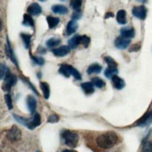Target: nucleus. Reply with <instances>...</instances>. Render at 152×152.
<instances>
[{
	"label": "nucleus",
	"instance_id": "f257e3e1",
	"mask_svg": "<svg viewBox=\"0 0 152 152\" xmlns=\"http://www.w3.org/2000/svg\"><path fill=\"white\" fill-rule=\"evenodd\" d=\"M118 134L114 132H106L99 135L96 142L97 145L102 149H110L118 144Z\"/></svg>",
	"mask_w": 152,
	"mask_h": 152
},
{
	"label": "nucleus",
	"instance_id": "f03ea898",
	"mask_svg": "<svg viewBox=\"0 0 152 152\" xmlns=\"http://www.w3.org/2000/svg\"><path fill=\"white\" fill-rule=\"evenodd\" d=\"M62 138L64 140V143H65L68 147L74 148L78 145L79 142V135L76 132L65 130L62 132Z\"/></svg>",
	"mask_w": 152,
	"mask_h": 152
},
{
	"label": "nucleus",
	"instance_id": "7ed1b4c3",
	"mask_svg": "<svg viewBox=\"0 0 152 152\" xmlns=\"http://www.w3.org/2000/svg\"><path fill=\"white\" fill-rule=\"evenodd\" d=\"M22 132L17 126H12L7 132V137L10 142H18L21 139Z\"/></svg>",
	"mask_w": 152,
	"mask_h": 152
},
{
	"label": "nucleus",
	"instance_id": "20e7f679",
	"mask_svg": "<svg viewBox=\"0 0 152 152\" xmlns=\"http://www.w3.org/2000/svg\"><path fill=\"white\" fill-rule=\"evenodd\" d=\"M16 83H17V77H16L14 74L9 72L7 74V76L5 77L3 89L6 90V91H10L11 87H12L13 86H15Z\"/></svg>",
	"mask_w": 152,
	"mask_h": 152
},
{
	"label": "nucleus",
	"instance_id": "39448f33",
	"mask_svg": "<svg viewBox=\"0 0 152 152\" xmlns=\"http://www.w3.org/2000/svg\"><path fill=\"white\" fill-rule=\"evenodd\" d=\"M130 44H131V39H127L124 37H118L115 40V46L120 50L127 49Z\"/></svg>",
	"mask_w": 152,
	"mask_h": 152
},
{
	"label": "nucleus",
	"instance_id": "423d86ee",
	"mask_svg": "<svg viewBox=\"0 0 152 152\" xmlns=\"http://www.w3.org/2000/svg\"><path fill=\"white\" fill-rule=\"evenodd\" d=\"M132 14L136 17L137 19L145 20L147 17V8L145 6H138V7H134L132 10Z\"/></svg>",
	"mask_w": 152,
	"mask_h": 152
},
{
	"label": "nucleus",
	"instance_id": "0eeeda50",
	"mask_svg": "<svg viewBox=\"0 0 152 152\" xmlns=\"http://www.w3.org/2000/svg\"><path fill=\"white\" fill-rule=\"evenodd\" d=\"M69 51H71V47L69 45H63L60 46V47H57L56 49H53L52 53L54 54V56H57V57H63L67 56L68 54H69Z\"/></svg>",
	"mask_w": 152,
	"mask_h": 152
},
{
	"label": "nucleus",
	"instance_id": "6e6552de",
	"mask_svg": "<svg viewBox=\"0 0 152 152\" xmlns=\"http://www.w3.org/2000/svg\"><path fill=\"white\" fill-rule=\"evenodd\" d=\"M151 123H152V110L145 114L141 119H139L137 121L136 125L140 127H145V126L150 125Z\"/></svg>",
	"mask_w": 152,
	"mask_h": 152
},
{
	"label": "nucleus",
	"instance_id": "1a4fd4ad",
	"mask_svg": "<svg viewBox=\"0 0 152 152\" xmlns=\"http://www.w3.org/2000/svg\"><path fill=\"white\" fill-rule=\"evenodd\" d=\"M27 12H28V14H30V15L37 16V15H39L40 13L42 12V9L38 3H32L27 8Z\"/></svg>",
	"mask_w": 152,
	"mask_h": 152
},
{
	"label": "nucleus",
	"instance_id": "9d476101",
	"mask_svg": "<svg viewBox=\"0 0 152 152\" xmlns=\"http://www.w3.org/2000/svg\"><path fill=\"white\" fill-rule=\"evenodd\" d=\"M40 122H42V119H40V115L39 113H35V115H33V118L29 120V124H28V129L29 130H34L35 128L40 125Z\"/></svg>",
	"mask_w": 152,
	"mask_h": 152
},
{
	"label": "nucleus",
	"instance_id": "9b49d317",
	"mask_svg": "<svg viewBox=\"0 0 152 152\" xmlns=\"http://www.w3.org/2000/svg\"><path fill=\"white\" fill-rule=\"evenodd\" d=\"M26 103H27V107H28V110L29 112L31 114H34L36 112V109H37V101L35 97L29 95L27 96L26 98Z\"/></svg>",
	"mask_w": 152,
	"mask_h": 152
},
{
	"label": "nucleus",
	"instance_id": "f8f14e48",
	"mask_svg": "<svg viewBox=\"0 0 152 152\" xmlns=\"http://www.w3.org/2000/svg\"><path fill=\"white\" fill-rule=\"evenodd\" d=\"M78 28V24L77 22H76L75 20H71L67 25V27H66V35H68V36H69V35H72L73 33L76 32V30H77Z\"/></svg>",
	"mask_w": 152,
	"mask_h": 152
},
{
	"label": "nucleus",
	"instance_id": "ddd939ff",
	"mask_svg": "<svg viewBox=\"0 0 152 152\" xmlns=\"http://www.w3.org/2000/svg\"><path fill=\"white\" fill-rule=\"evenodd\" d=\"M112 83H113V86L115 89L118 90H121L124 88L125 86V82L123 79H121L120 77H118V75H115L114 77L112 78Z\"/></svg>",
	"mask_w": 152,
	"mask_h": 152
},
{
	"label": "nucleus",
	"instance_id": "4468645a",
	"mask_svg": "<svg viewBox=\"0 0 152 152\" xmlns=\"http://www.w3.org/2000/svg\"><path fill=\"white\" fill-rule=\"evenodd\" d=\"M121 37H124L127 39H132L135 36V30L132 27H124L120 29Z\"/></svg>",
	"mask_w": 152,
	"mask_h": 152
},
{
	"label": "nucleus",
	"instance_id": "2eb2a0df",
	"mask_svg": "<svg viewBox=\"0 0 152 152\" xmlns=\"http://www.w3.org/2000/svg\"><path fill=\"white\" fill-rule=\"evenodd\" d=\"M52 11L56 14H67L69 12V10L67 9V7L60 4H56L52 6Z\"/></svg>",
	"mask_w": 152,
	"mask_h": 152
},
{
	"label": "nucleus",
	"instance_id": "dca6fc26",
	"mask_svg": "<svg viewBox=\"0 0 152 152\" xmlns=\"http://www.w3.org/2000/svg\"><path fill=\"white\" fill-rule=\"evenodd\" d=\"M81 87L83 91L85 92V94L86 95H90L92 93H94L95 89H94V85L92 84V82H86V83H83L81 85Z\"/></svg>",
	"mask_w": 152,
	"mask_h": 152
},
{
	"label": "nucleus",
	"instance_id": "f3484780",
	"mask_svg": "<svg viewBox=\"0 0 152 152\" xmlns=\"http://www.w3.org/2000/svg\"><path fill=\"white\" fill-rule=\"evenodd\" d=\"M116 22L118 23L119 25H125L127 23V13L124 10H120L118 11L115 16Z\"/></svg>",
	"mask_w": 152,
	"mask_h": 152
},
{
	"label": "nucleus",
	"instance_id": "a211bd4d",
	"mask_svg": "<svg viewBox=\"0 0 152 152\" xmlns=\"http://www.w3.org/2000/svg\"><path fill=\"white\" fill-rule=\"evenodd\" d=\"M6 46V52H7V54L9 56V57L10 58L11 60H12V62L15 64V65L18 67V63H17V59H16V57H15V55H14V53H13V50L11 49L10 47V40L7 39V44L5 45Z\"/></svg>",
	"mask_w": 152,
	"mask_h": 152
},
{
	"label": "nucleus",
	"instance_id": "6ab92c4d",
	"mask_svg": "<svg viewBox=\"0 0 152 152\" xmlns=\"http://www.w3.org/2000/svg\"><path fill=\"white\" fill-rule=\"evenodd\" d=\"M46 21L48 23V26L50 29L55 28L56 26H58V24H59V19H58L57 17L50 16V15L46 17Z\"/></svg>",
	"mask_w": 152,
	"mask_h": 152
},
{
	"label": "nucleus",
	"instance_id": "aec40b11",
	"mask_svg": "<svg viewBox=\"0 0 152 152\" xmlns=\"http://www.w3.org/2000/svg\"><path fill=\"white\" fill-rule=\"evenodd\" d=\"M102 69V67L98 63L91 64V65L87 69V73L88 74H93V73H100Z\"/></svg>",
	"mask_w": 152,
	"mask_h": 152
},
{
	"label": "nucleus",
	"instance_id": "412c9836",
	"mask_svg": "<svg viewBox=\"0 0 152 152\" xmlns=\"http://www.w3.org/2000/svg\"><path fill=\"white\" fill-rule=\"evenodd\" d=\"M81 44V36L80 35H76L72 39L69 40V46L72 49L77 48L78 46Z\"/></svg>",
	"mask_w": 152,
	"mask_h": 152
},
{
	"label": "nucleus",
	"instance_id": "4be33fe9",
	"mask_svg": "<svg viewBox=\"0 0 152 152\" xmlns=\"http://www.w3.org/2000/svg\"><path fill=\"white\" fill-rule=\"evenodd\" d=\"M40 89L42 91L43 97L46 100H48L50 97V86L46 82H42L40 83Z\"/></svg>",
	"mask_w": 152,
	"mask_h": 152
},
{
	"label": "nucleus",
	"instance_id": "5701e85b",
	"mask_svg": "<svg viewBox=\"0 0 152 152\" xmlns=\"http://www.w3.org/2000/svg\"><path fill=\"white\" fill-rule=\"evenodd\" d=\"M65 66H66L67 69H69V74L72 75L76 80H81V79H82V75H81V73H80L74 67H72V66H71V65H68V64H65Z\"/></svg>",
	"mask_w": 152,
	"mask_h": 152
},
{
	"label": "nucleus",
	"instance_id": "b1692460",
	"mask_svg": "<svg viewBox=\"0 0 152 152\" xmlns=\"http://www.w3.org/2000/svg\"><path fill=\"white\" fill-rule=\"evenodd\" d=\"M23 25L25 26H29V27H34L35 23L32 18V16L28 13H26L24 15V20H23Z\"/></svg>",
	"mask_w": 152,
	"mask_h": 152
},
{
	"label": "nucleus",
	"instance_id": "393cba45",
	"mask_svg": "<svg viewBox=\"0 0 152 152\" xmlns=\"http://www.w3.org/2000/svg\"><path fill=\"white\" fill-rule=\"evenodd\" d=\"M118 68H111V67H108L106 69H105V72H104V75L106 76L107 78H111V79H112L115 75H118Z\"/></svg>",
	"mask_w": 152,
	"mask_h": 152
},
{
	"label": "nucleus",
	"instance_id": "a878e982",
	"mask_svg": "<svg viewBox=\"0 0 152 152\" xmlns=\"http://www.w3.org/2000/svg\"><path fill=\"white\" fill-rule=\"evenodd\" d=\"M21 38H22V40L23 42H24L26 48H29V46H30V43H31V35L29 34H25V33H21Z\"/></svg>",
	"mask_w": 152,
	"mask_h": 152
},
{
	"label": "nucleus",
	"instance_id": "bb28decb",
	"mask_svg": "<svg viewBox=\"0 0 152 152\" xmlns=\"http://www.w3.org/2000/svg\"><path fill=\"white\" fill-rule=\"evenodd\" d=\"M61 42V39H58V38H51L49 39L47 42H46V45L48 46L49 48H53L55 47V46H57Z\"/></svg>",
	"mask_w": 152,
	"mask_h": 152
},
{
	"label": "nucleus",
	"instance_id": "cd10ccee",
	"mask_svg": "<svg viewBox=\"0 0 152 152\" xmlns=\"http://www.w3.org/2000/svg\"><path fill=\"white\" fill-rule=\"evenodd\" d=\"M71 7L74 11H80V9L83 4V0H71Z\"/></svg>",
	"mask_w": 152,
	"mask_h": 152
},
{
	"label": "nucleus",
	"instance_id": "c85d7f7f",
	"mask_svg": "<svg viewBox=\"0 0 152 152\" xmlns=\"http://www.w3.org/2000/svg\"><path fill=\"white\" fill-rule=\"evenodd\" d=\"M92 84L94 85L95 86H97L98 88H102V87L105 86V82L101 79V78H99V77H94V78H92Z\"/></svg>",
	"mask_w": 152,
	"mask_h": 152
},
{
	"label": "nucleus",
	"instance_id": "c756f323",
	"mask_svg": "<svg viewBox=\"0 0 152 152\" xmlns=\"http://www.w3.org/2000/svg\"><path fill=\"white\" fill-rule=\"evenodd\" d=\"M104 61L106 62L108 67H111V68H118V63L115 62V60L114 59L113 57H111L109 56H104Z\"/></svg>",
	"mask_w": 152,
	"mask_h": 152
},
{
	"label": "nucleus",
	"instance_id": "7c9ffc66",
	"mask_svg": "<svg viewBox=\"0 0 152 152\" xmlns=\"http://www.w3.org/2000/svg\"><path fill=\"white\" fill-rule=\"evenodd\" d=\"M142 152H152V143L149 141H144L142 145Z\"/></svg>",
	"mask_w": 152,
	"mask_h": 152
},
{
	"label": "nucleus",
	"instance_id": "2f4dec72",
	"mask_svg": "<svg viewBox=\"0 0 152 152\" xmlns=\"http://www.w3.org/2000/svg\"><path fill=\"white\" fill-rule=\"evenodd\" d=\"M13 118L19 122V123H21L22 125H24L26 127H28V124H29V120L30 119H26V118H22V116H19L17 115H13Z\"/></svg>",
	"mask_w": 152,
	"mask_h": 152
},
{
	"label": "nucleus",
	"instance_id": "473e14b6",
	"mask_svg": "<svg viewBox=\"0 0 152 152\" xmlns=\"http://www.w3.org/2000/svg\"><path fill=\"white\" fill-rule=\"evenodd\" d=\"M90 43V38L86 36V35H82L81 36V45H83L85 48H86L87 46Z\"/></svg>",
	"mask_w": 152,
	"mask_h": 152
},
{
	"label": "nucleus",
	"instance_id": "72a5a7b5",
	"mask_svg": "<svg viewBox=\"0 0 152 152\" xmlns=\"http://www.w3.org/2000/svg\"><path fill=\"white\" fill-rule=\"evenodd\" d=\"M59 73L62 74L63 76H65L66 78H69V76H71V74H69V69H67V67L65 66V64H62V65L60 66V69H59Z\"/></svg>",
	"mask_w": 152,
	"mask_h": 152
},
{
	"label": "nucleus",
	"instance_id": "f704fd0d",
	"mask_svg": "<svg viewBox=\"0 0 152 152\" xmlns=\"http://www.w3.org/2000/svg\"><path fill=\"white\" fill-rule=\"evenodd\" d=\"M4 99H5L6 104H7V106H8V109L11 110L13 106H12V99H11L10 95V94H6L4 96Z\"/></svg>",
	"mask_w": 152,
	"mask_h": 152
},
{
	"label": "nucleus",
	"instance_id": "c9c22d12",
	"mask_svg": "<svg viewBox=\"0 0 152 152\" xmlns=\"http://www.w3.org/2000/svg\"><path fill=\"white\" fill-rule=\"evenodd\" d=\"M10 72L9 69L7 68V66L5 64H1V79H5V77L7 76V74Z\"/></svg>",
	"mask_w": 152,
	"mask_h": 152
},
{
	"label": "nucleus",
	"instance_id": "e433bc0d",
	"mask_svg": "<svg viewBox=\"0 0 152 152\" xmlns=\"http://www.w3.org/2000/svg\"><path fill=\"white\" fill-rule=\"evenodd\" d=\"M58 120H59V116L56 114H52L47 119L49 123H56V122H58Z\"/></svg>",
	"mask_w": 152,
	"mask_h": 152
},
{
	"label": "nucleus",
	"instance_id": "4c0bfd02",
	"mask_svg": "<svg viewBox=\"0 0 152 152\" xmlns=\"http://www.w3.org/2000/svg\"><path fill=\"white\" fill-rule=\"evenodd\" d=\"M32 58H33L34 62L36 64H38V65H39V66H42L44 64V59L42 57H40V56H32Z\"/></svg>",
	"mask_w": 152,
	"mask_h": 152
},
{
	"label": "nucleus",
	"instance_id": "58836bf2",
	"mask_svg": "<svg viewBox=\"0 0 152 152\" xmlns=\"http://www.w3.org/2000/svg\"><path fill=\"white\" fill-rule=\"evenodd\" d=\"M23 80H24V81L26 82V85H28L29 86H30V88L33 90V92H35V94H36L37 96H39V93H38V91H37V90H36V88H35V87L32 86V84L30 83V82H29V81H28L27 79H26V78H23Z\"/></svg>",
	"mask_w": 152,
	"mask_h": 152
},
{
	"label": "nucleus",
	"instance_id": "ea45409f",
	"mask_svg": "<svg viewBox=\"0 0 152 152\" xmlns=\"http://www.w3.org/2000/svg\"><path fill=\"white\" fill-rule=\"evenodd\" d=\"M140 48H141V44H140V43L133 44L132 47L130 48V52H137V51L140 50Z\"/></svg>",
	"mask_w": 152,
	"mask_h": 152
},
{
	"label": "nucleus",
	"instance_id": "a19ab883",
	"mask_svg": "<svg viewBox=\"0 0 152 152\" xmlns=\"http://www.w3.org/2000/svg\"><path fill=\"white\" fill-rule=\"evenodd\" d=\"M81 16H80V11H74L73 14H72V20H77V19H80Z\"/></svg>",
	"mask_w": 152,
	"mask_h": 152
},
{
	"label": "nucleus",
	"instance_id": "79ce46f5",
	"mask_svg": "<svg viewBox=\"0 0 152 152\" xmlns=\"http://www.w3.org/2000/svg\"><path fill=\"white\" fill-rule=\"evenodd\" d=\"M113 16H114V14H113L112 12H108V13L105 14V19H108L109 17L111 18V17H113Z\"/></svg>",
	"mask_w": 152,
	"mask_h": 152
},
{
	"label": "nucleus",
	"instance_id": "37998d69",
	"mask_svg": "<svg viewBox=\"0 0 152 152\" xmlns=\"http://www.w3.org/2000/svg\"><path fill=\"white\" fill-rule=\"evenodd\" d=\"M62 152H77V151H75V150H69V149H65V150H63Z\"/></svg>",
	"mask_w": 152,
	"mask_h": 152
},
{
	"label": "nucleus",
	"instance_id": "c03bdc74",
	"mask_svg": "<svg viewBox=\"0 0 152 152\" xmlns=\"http://www.w3.org/2000/svg\"><path fill=\"white\" fill-rule=\"evenodd\" d=\"M139 1H144V2H145V0H139Z\"/></svg>",
	"mask_w": 152,
	"mask_h": 152
},
{
	"label": "nucleus",
	"instance_id": "a18cd8bd",
	"mask_svg": "<svg viewBox=\"0 0 152 152\" xmlns=\"http://www.w3.org/2000/svg\"><path fill=\"white\" fill-rule=\"evenodd\" d=\"M39 1H42L43 2V1H45V0H39Z\"/></svg>",
	"mask_w": 152,
	"mask_h": 152
},
{
	"label": "nucleus",
	"instance_id": "49530a36",
	"mask_svg": "<svg viewBox=\"0 0 152 152\" xmlns=\"http://www.w3.org/2000/svg\"><path fill=\"white\" fill-rule=\"evenodd\" d=\"M37 152H39V151H37Z\"/></svg>",
	"mask_w": 152,
	"mask_h": 152
}]
</instances>
